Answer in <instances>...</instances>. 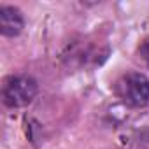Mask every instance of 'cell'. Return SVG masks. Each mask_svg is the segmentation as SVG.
Wrapping results in <instances>:
<instances>
[{
    "label": "cell",
    "mask_w": 149,
    "mask_h": 149,
    "mask_svg": "<svg viewBox=\"0 0 149 149\" xmlns=\"http://www.w3.org/2000/svg\"><path fill=\"white\" fill-rule=\"evenodd\" d=\"M39 93V84L30 76H9L2 84V100L7 107H26Z\"/></svg>",
    "instance_id": "6da1fadb"
},
{
    "label": "cell",
    "mask_w": 149,
    "mask_h": 149,
    "mask_svg": "<svg viewBox=\"0 0 149 149\" xmlns=\"http://www.w3.org/2000/svg\"><path fill=\"white\" fill-rule=\"evenodd\" d=\"M114 91L118 98L130 107H144L149 104V79L140 72L121 76L114 84Z\"/></svg>",
    "instance_id": "7a4b0ae2"
},
{
    "label": "cell",
    "mask_w": 149,
    "mask_h": 149,
    "mask_svg": "<svg viewBox=\"0 0 149 149\" xmlns=\"http://www.w3.org/2000/svg\"><path fill=\"white\" fill-rule=\"evenodd\" d=\"M139 56H140V60L149 67V37H146V39L140 42V46H139Z\"/></svg>",
    "instance_id": "277c9868"
},
{
    "label": "cell",
    "mask_w": 149,
    "mask_h": 149,
    "mask_svg": "<svg viewBox=\"0 0 149 149\" xmlns=\"http://www.w3.org/2000/svg\"><path fill=\"white\" fill-rule=\"evenodd\" d=\"M25 28V18L18 7L2 6L0 7V33L4 37H16Z\"/></svg>",
    "instance_id": "3957f363"
}]
</instances>
